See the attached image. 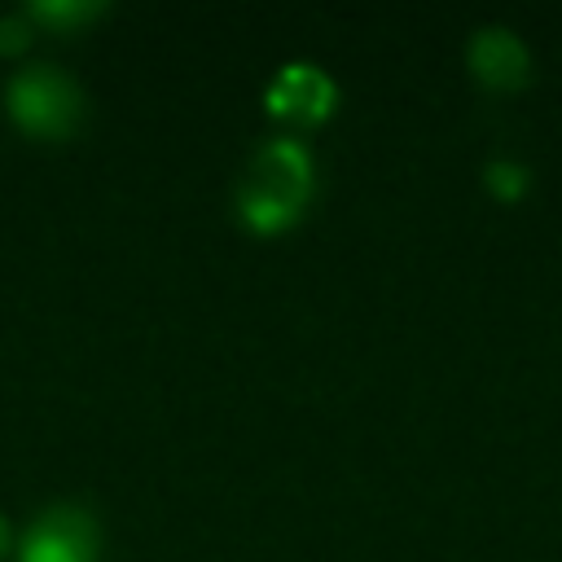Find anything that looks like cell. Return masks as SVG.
<instances>
[{
  "label": "cell",
  "mask_w": 562,
  "mask_h": 562,
  "mask_svg": "<svg viewBox=\"0 0 562 562\" xmlns=\"http://www.w3.org/2000/svg\"><path fill=\"white\" fill-rule=\"evenodd\" d=\"M312 198V158L299 140L290 136H277V140H263L241 176V189H237V206H241V220L259 233H272V228H285L303 202Z\"/></svg>",
  "instance_id": "1"
},
{
  "label": "cell",
  "mask_w": 562,
  "mask_h": 562,
  "mask_svg": "<svg viewBox=\"0 0 562 562\" xmlns=\"http://www.w3.org/2000/svg\"><path fill=\"white\" fill-rule=\"evenodd\" d=\"M4 105H9V119L26 132V136H40V140H61L79 127L83 119V92L79 83L57 70V66H26L9 79L4 88Z\"/></svg>",
  "instance_id": "2"
},
{
  "label": "cell",
  "mask_w": 562,
  "mask_h": 562,
  "mask_svg": "<svg viewBox=\"0 0 562 562\" xmlns=\"http://www.w3.org/2000/svg\"><path fill=\"white\" fill-rule=\"evenodd\" d=\"M97 522L75 505H57L31 522L22 536V562H97Z\"/></svg>",
  "instance_id": "3"
},
{
  "label": "cell",
  "mask_w": 562,
  "mask_h": 562,
  "mask_svg": "<svg viewBox=\"0 0 562 562\" xmlns=\"http://www.w3.org/2000/svg\"><path fill=\"white\" fill-rule=\"evenodd\" d=\"M470 70L492 88H518L531 75V53L509 26H479L470 35Z\"/></svg>",
  "instance_id": "4"
},
{
  "label": "cell",
  "mask_w": 562,
  "mask_h": 562,
  "mask_svg": "<svg viewBox=\"0 0 562 562\" xmlns=\"http://www.w3.org/2000/svg\"><path fill=\"white\" fill-rule=\"evenodd\" d=\"M268 105L285 119H321L334 105V79L321 66L290 61L268 88Z\"/></svg>",
  "instance_id": "5"
},
{
  "label": "cell",
  "mask_w": 562,
  "mask_h": 562,
  "mask_svg": "<svg viewBox=\"0 0 562 562\" xmlns=\"http://www.w3.org/2000/svg\"><path fill=\"white\" fill-rule=\"evenodd\" d=\"M97 13H101L97 0H35V4L26 9L31 22H44V26H53V31H75L79 22H92Z\"/></svg>",
  "instance_id": "6"
},
{
  "label": "cell",
  "mask_w": 562,
  "mask_h": 562,
  "mask_svg": "<svg viewBox=\"0 0 562 562\" xmlns=\"http://www.w3.org/2000/svg\"><path fill=\"white\" fill-rule=\"evenodd\" d=\"M487 184H492L496 193L514 198V193L527 189V176H522V167H514V162H492V167H487Z\"/></svg>",
  "instance_id": "7"
},
{
  "label": "cell",
  "mask_w": 562,
  "mask_h": 562,
  "mask_svg": "<svg viewBox=\"0 0 562 562\" xmlns=\"http://www.w3.org/2000/svg\"><path fill=\"white\" fill-rule=\"evenodd\" d=\"M26 31H31V18H26V13H22V18H18V13L0 18V53H18V48H26V40H31Z\"/></svg>",
  "instance_id": "8"
},
{
  "label": "cell",
  "mask_w": 562,
  "mask_h": 562,
  "mask_svg": "<svg viewBox=\"0 0 562 562\" xmlns=\"http://www.w3.org/2000/svg\"><path fill=\"white\" fill-rule=\"evenodd\" d=\"M9 544H13V531H9V518L0 514V558L9 553Z\"/></svg>",
  "instance_id": "9"
}]
</instances>
